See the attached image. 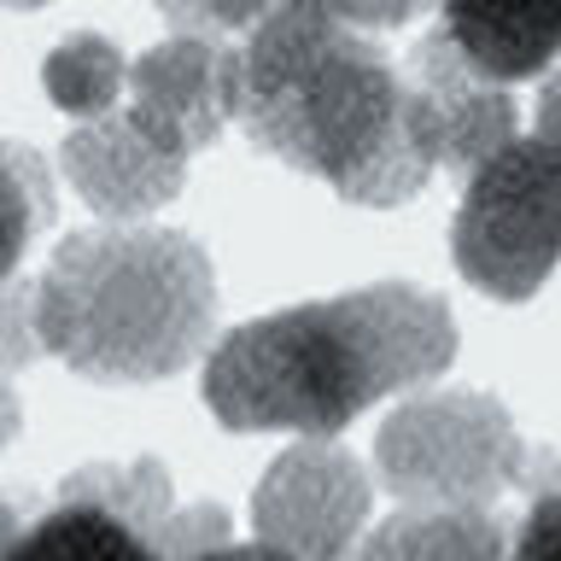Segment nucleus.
Returning a JSON list of instances; mask_svg holds the SVG:
<instances>
[{
    "mask_svg": "<svg viewBox=\"0 0 561 561\" xmlns=\"http://www.w3.org/2000/svg\"><path fill=\"white\" fill-rule=\"evenodd\" d=\"M228 117L257 152L333 187L345 205H410L433 164L403 129V70L375 30L310 0H275L228 42Z\"/></svg>",
    "mask_w": 561,
    "mask_h": 561,
    "instance_id": "1",
    "label": "nucleus"
},
{
    "mask_svg": "<svg viewBox=\"0 0 561 561\" xmlns=\"http://www.w3.org/2000/svg\"><path fill=\"white\" fill-rule=\"evenodd\" d=\"M456 363V316L438 293L375 280L357 293L252 316L205 351V410L228 433H345L375 403Z\"/></svg>",
    "mask_w": 561,
    "mask_h": 561,
    "instance_id": "2",
    "label": "nucleus"
},
{
    "mask_svg": "<svg viewBox=\"0 0 561 561\" xmlns=\"http://www.w3.org/2000/svg\"><path fill=\"white\" fill-rule=\"evenodd\" d=\"M217 270L182 228L105 222L53 245L35 275L47 357L100 386L170 380L210 345Z\"/></svg>",
    "mask_w": 561,
    "mask_h": 561,
    "instance_id": "3",
    "label": "nucleus"
},
{
    "mask_svg": "<svg viewBox=\"0 0 561 561\" xmlns=\"http://www.w3.org/2000/svg\"><path fill=\"white\" fill-rule=\"evenodd\" d=\"M526 445L503 398L480 386H415L375 433V485L398 503L497 508L526 480Z\"/></svg>",
    "mask_w": 561,
    "mask_h": 561,
    "instance_id": "4",
    "label": "nucleus"
},
{
    "mask_svg": "<svg viewBox=\"0 0 561 561\" xmlns=\"http://www.w3.org/2000/svg\"><path fill=\"white\" fill-rule=\"evenodd\" d=\"M450 263L473 293L526 305L561 270V152L508 135L462 175L450 217Z\"/></svg>",
    "mask_w": 561,
    "mask_h": 561,
    "instance_id": "5",
    "label": "nucleus"
},
{
    "mask_svg": "<svg viewBox=\"0 0 561 561\" xmlns=\"http://www.w3.org/2000/svg\"><path fill=\"white\" fill-rule=\"evenodd\" d=\"M375 515V480L333 433H298L252 491V550L333 561L357 550L363 526Z\"/></svg>",
    "mask_w": 561,
    "mask_h": 561,
    "instance_id": "6",
    "label": "nucleus"
},
{
    "mask_svg": "<svg viewBox=\"0 0 561 561\" xmlns=\"http://www.w3.org/2000/svg\"><path fill=\"white\" fill-rule=\"evenodd\" d=\"M403 129L433 164V175L445 170L462 182L508 135H520V105L508 82L485 77L445 35V24H433L403 65Z\"/></svg>",
    "mask_w": 561,
    "mask_h": 561,
    "instance_id": "7",
    "label": "nucleus"
},
{
    "mask_svg": "<svg viewBox=\"0 0 561 561\" xmlns=\"http://www.w3.org/2000/svg\"><path fill=\"white\" fill-rule=\"evenodd\" d=\"M187 158L175 140H164L135 105H112L100 117H82L59 140V170L82 193L88 210L105 222H147L187 187Z\"/></svg>",
    "mask_w": 561,
    "mask_h": 561,
    "instance_id": "8",
    "label": "nucleus"
},
{
    "mask_svg": "<svg viewBox=\"0 0 561 561\" xmlns=\"http://www.w3.org/2000/svg\"><path fill=\"white\" fill-rule=\"evenodd\" d=\"M228 35L175 30L129 65V105L182 152H199L222 135L228 117Z\"/></svg>",
    "mask_w": 561,
    "mask_h": 561,
    "instance_id": "9",
    "label": "nucleus"
},
{
    "mask_svg": "<svg viewBox=\"0 0 561 561\" xmlns=\"http://www.w3.org/2000/svg\"><path fill=\"white\" fill-rule=\"evenodd\" d=\"M438 24L485 77L533 82L561 59V0H433Z\"/></svg>",
    "mask_w": 561,
    "mask_h": 561,
    "instance_id": "10",
    "label": "nucleus"
},
{
    "mask_svg": "<svg viewBox=\"0 0 561 561\" xmlns=\"http://www.w3.org/2000/svg\"><path fill=\"white\" fill-rule=\"evenodd\" d=\"M363 556L392 561H497L508 556V533L497 508H438V503H398V515L363 538Z\"/></svg>",
    "mask_w": 561,
    "mask_h": 561,
    "instance_id": "11",
    "label": "nucleus"
},
{
    "mask_svg": "<svg viewBox=\"0 0 561 561\" xmlns=\"http://www.w3.org/2000/svg\"><path fill=\"white\" fill-rule=\"evenodd\" d=\"M42 88H47V100L59 105L65 117H77V123L100 117V112H112V105H123L129 59L117 53L112 35L77 30L42 59Z\"/></svg>",
    "mask_w": 561,
    "mask_h": 561,
    "instance_id": "12",
    "label": "nucleus"
},
{
    "mask_svg": "<svg viewBox=\"0 0 561 561\" xmlns=\"http://www.w3.org/2000/svg\"><path fill=\"white\" fill-rule=\"evenodd\" d=\"M59 497H88L105 515H117L123 526H135L147 538V550H158V533L175 515V491L170 473L158 462H100V468H77L59 485Z\"/></svg>",
    "mask_w": 561,
    "mask_h": 561,
    "instance_id": "13",
    "label": "nucleus"
},
{
    "mask_svg": "<svg viewBox=\"0 0 561 561\" xmlns=\"http://www.w3.org/2000/svg\"><path fill=\"white\" fill-rule=\"evenodd\" d=\"M53 217H59V193L47 158L24 140H0V280L18 275L30 240L53 228Z\"/></svg>",
    "mask_w": 561,
    "mask_h": 561,
    "instance_id": "14",
    "label": "nucleus"
},
{
    "mask_svg": "<svg viewBox=\"0 0 561 561\" xmlns=\"http://www.w3.org/2000/svg\"><path fill=\"white\" fill-rule=\"evenodd\" d=\"M47 550H65V556H152L147 538L135 526H123L117 515H105L100 503L88 497H59V508L12 543V556H47Z\"/></svg>",
    "mask_w": 561,
    "mask_h": 561,
    "instance_id": "15",
    "label": "nucleus"
},
{
    "mask_svg": "<svg viewBox=\"0 0 561 561\" xmlns=\"http://www.w3.org/2000/svg\"><path fill=\"white\" fill-rule=\"evenodd\" d=\"M526 520H520V533L508 538V550L515 556H550L561 561V462L556 456H538V462H526Z\"/></svg>",
    "mask_w": 561,
    "mask_h": 561,
    "instance_id": "16",
    "label": "nucleus"
},
{
    "mask_svg": "<svg viewBox=\"0 0 561 561\" xmlns=\"http://www.w3.org/2000/svg\"><path fill=\"white\" fill-rule=\"evenodd\" d=\"M42 333H35V280L30 275H7L0 280V375L30 368L42 357Z\"/></svg>",
    "mask_w": 561,
    "mask_h": 561,
    "instance_id": "17",
    "label": "nucleus"
},
{
    "mask_svg": "<svg viewBox=\"0 0 561 561\" xmlns=\"http://www.w3.org/2000/svg\"><path fill=\"white\" fill-rule=\"evenodd\" d=\"M270 7L275 0H158L164 24L193 35H245Z\"/></svg>",
    "mask_w": 561,
    "mask_h": 561,
    "instance_id": "18",
    "label": "nucleus"
},
{
    "mask_svg": "<svg viewBox=\"0 0 561 561\" xmlns=\"http://www.w3.org/2000/svg\"><path fill=\"white\" fill-rule=\"evenodd\" d=\"M234 543V526L217 503H199V508H175L158 533V550L152 556H210V550H228Z\"/></svg>",
    "mask_w": 561,
    "mask_h": 561,
    "instance_id": "19",
    "label": "nucleus"
},
{
    "mask_svg": "<svg viewBox=\"0 0 561 561\" xmlns=\"http://www.w3.org/2000/svg\"><path fill=\"white\" fill-rule=\"evenodd\" d=\"M310 7H322L333 18H345V24H357V30H403V24H415L421 12L433 7V0H310Z\"/></svg>",
    "mask_w": 561,
    "mask_h": 561,
    "instance_id": "20",
    "label": "nucleus"
},
{
    "mask_svg": "<svg viewBox=\"0 0 561 561\" xmlns=\"http://www.w3.org/2000/svg\"><path fill=\"white\" fill-rule=\"evenodd\" d=\"M533 129H538V140H550V147L561 152V70H556V77H543V88H538Z\"/></svg>",
    "mask_w": 561,
    "mask_h": 561,
    "instance_id": "21",
    "label": "nucleus"
},
{
    "mask_svg": "<svg viewBox=\"0 0 561 561\" xmlns=\"http://www.w3.org/2000/svg\"><path fill=\"white\" fill-rule=\"evenodd\" d=\"M18 427H24V403H18V392H12V380L0 375V450L18 438Z\"/></svg>",
    "mask_w": 561,
    "mask_h": 561,
    "instance_id": "22",
    "label": "nucleus"
},
{
    "mask_svg": "<svg viewBox=\"0 0 561 561\" xmlns=\"http://www.w3.org/2000/svg\"><path fill=\"white\" fill-rule=\"evenodd\" d=\"M24 538L18 533V503L12 497H0V556H12V543Z\"/></svg>",
    "mask_w": 561,
    "mask_h": 561,
    "instance_id": "23",
    "label": "nucleus"
},
{
    "mask_svg": "<svg viewBox=\"0 0 561 561\" xmlns=\"http://www.w3.org/2000/svg\"><path fill=\"white\" fill-rule=\"evenodd\" d=\"M0 7H12V12H35V7H47V0H0Z\"/></svg>",
    "mask_w": 561,
    "mask_h": 561,
    "instance_id": "24",
    "label": "nucleus"
}]
</instances>
